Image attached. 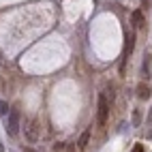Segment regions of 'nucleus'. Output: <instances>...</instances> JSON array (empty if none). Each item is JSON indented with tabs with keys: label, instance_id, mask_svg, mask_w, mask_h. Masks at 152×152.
I'll return each instance as SVG.
<instances>
[{
	"label": "nucleus",
	"instance_id": "ddd939ff",
	"mask_svg": "<svg viewBox=\"0 0 152 152\" xmlns=\"http://www.w3.org/2000/svg\"><path fill=\"white\" fill-rule=\"evenodd\" d=\"M0 152H4V146H2V144H0Z\"/></svg>",
	"mask_w": 152,
	"mask_h": 152
},
{
	"label": "nucleus",
	"instance_id": "39448f33",
	"mask_svg": "<svg viewBox=\"0 0 152 152\" xmlns=\"http://www.w3.org/2000/svg\"><path fill=\"white\" fill-rule=\"evenodd\" d=\"M133 28L135 30H141L144 28V13H141V9H137V11H133Z\"/></svg>",
	"mask_w": 152,
	"mask_h": 152
},
{
	"label": "nucleus",
	"instance_id": "4468645a",
	"mask_svg": "<svg viewBox=\"0 0 152 152\" xmlns=\"http://www.w3.org/2000/svg\"><path fill=\"white\" fill-rule=\"evenodd\" d=\"M24 152H34V150H30V148H26V150H24Z\"/></svg>",
	"mask_w": 152,
	"mask_h": 152
},
{
	"label": "nucleus",
	"instance_id": "9b49d317",
	"mask_svg": "<svg viewBox=\"0 0 152 152\" xmlns=\"http://www.w3.org/2000/svg\"><path fill=\"white\" fill-rule=\"evenodd\" d=\"M146 137H148V139H152V129H150L148 133H146Z\"/></svg>",
	"mask_w": 152,
	"mask_h": 152
},
{
	"label": "nucleus",
	"instance_id": "423d86ee",
	"mask_svg": "<svg viewBox=\"0 0 152 152\" xmlns=\"http://www.w3.org/2000/svg\"><path fill=\"white\" fill-rule=\"evenodd\" d=\"M137 96L144 99V101L150 99V96H152V88H150L148 84H139V86H137Z\"/></svg>",
	"mask_w": 152,
	"mask_h": 152
},
{
	"label": "nucleus",
	"instance_id": "2eb2a0df",
	"mask_svg": "<svg viewBox=\"0 0 152 152\" xmlns=\"http://www.w3.org/2000/svg\"><path fill=\"white\" fill-rule=\"evenodd\" d=\"M0 64H2V52H0Z\"/></svg>",
	"mask_w": 152,
	"mask_h": 152
},
{
	"label": "nucleus",
	"instance_id": "7ed1b4c3",
	"mask_svg": "<svg viewBox=\"0 0 152 152\" xmlns=\"http://www.w3.org/2000/svg\"><path fill=\"white\" fill-rule=\"evenodd\" d=\"M107 116H109V101H107V96L103 92H101L99 94V124L101 126L107 122Z\"/></svg>",
	"mask_w": 152,
	"mask_h": 152
},
{
	"label": "nucleus",
	"instance_id": "20e7f679",
	"mask_svg": "<svg viewBox=\"0 0 152 152\" xmlns=\"http://www.w3.org/2000/svg\"><path fill=\"white\" fill-rule=\"evenodd\" d=\"M141 77H144V79H150L152 77V54L150 52L144 54V62H141Z\"/></svg>",
	"mask_w": 152,
	"mask_h": 152
},
{
	"label": "nucleus",
	"instance_id": "0eeeda50",
	"mask_svg": "<svg viewBox=\"0 0 152 152\" xmlns=\"http://www.w3.org/2000/svg\"><path fill=\"white\" fill-rule=\"evenodd\" d=\"M88 141H90V131H84L82 137H79V141H77V148H79V150H86Z\"/></svg>",
	"mask_w": 152,
	"mask_h": 152
},
{
	"label": "nucleus",
	"instance_id": "1a4fd4ad",
	"mask_svg": "<svg viewBox=\"0 0 152 152\" xmlns=\"http://www.w3.org/2000/svg\"><path fill=\"white\" fill-rule=\"evenodd\" d=\"M9 111H11V109L7 107V103H0V114H2V116H7Z\"/></svg>",
	"mask_w": 152,
	"mask_h": 152
},
{
	"label": "nucleus",
	"instance_id": "f03ea898",
	"mask_svg": "<svg viewBox=\"0 0 152 152\" xmlns=\"http://www.w3.org/2000/svg\"><path fill=\"white\" fill-rule=\"evenodd\" d=\"M39 120L37 118H30L28 122H26V126H24V135H26V139L30 141V144H34V141L39 139Z\"/></svg>",
	"mask_w": 152,
	"mask_h": 152
},
{
	"label": "nucleus",
	"instance_id": "6e6552de",
	"mask_svg": "<svg viewBox=\"0 0 152 152\" xmlns=\"http://www.w3.org/2000/svg\"><path fill=\"white\" fill-rule=\"evenodd\" d=\"M141 124V109H133V126Z\"/></svg>",
	"mask_w": 152,
	"mask_h": 152
},
{
	"label": "nucleus",
	"instance_id": "f257e3e1",
	"mask_svg": "<svg viewBox=\"0 0 152 152\" xmlns=\"http://www.w3.org/2000/svg\"><path fill=\"white\" fill-rule=\"evenodd\" d=\"M19 120H22V116H19V109L13 107L11 111H9V116H7V131H9V135H17L19 133Z\"/></svg>",
	"mask_w": 152,
	"mask_h": 152
},
{
	"label": "nucleus",
	"instance_id": "9d476101",
	"mask_svg": "<svg viewBox=\"0 0 152 152\" xmlns=\"http://www.w3.org/2000/svg\"><path fill=\"white\" fill-rule=\"evenodd\" d=\"M133 152H144V146H141V144H137V146L133 148Z\"/></svg>",
	"mask_w": 152,
	"mask_h": 152
},
{
	"label": "nucleus",
	"instance_id": "f8f14e48",
	"mask_svg": "<svg viewBox=\"0 0 152 152\" xmlns=\"http://www.w3.org/2000/svg\"><path fill=\"white\" fill-rule=\"evenodd\" d=\"M148 120H150V122H152V109H150V116H148Z\"/></svg>",
	"mask_w": 152,
	"mask_h": 152
}]
</instances>
